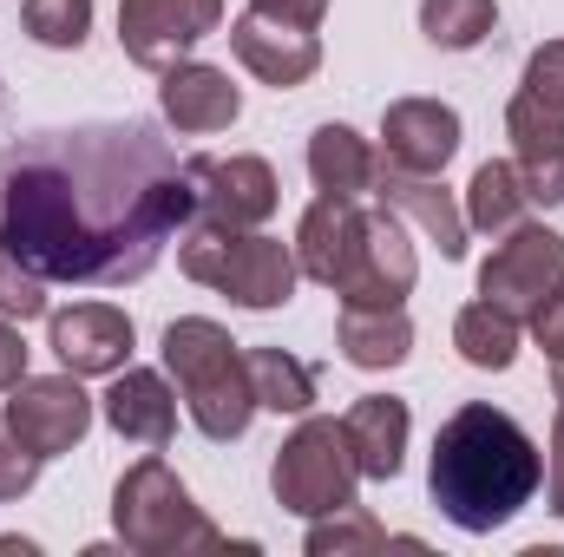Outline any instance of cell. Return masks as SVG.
Segmentation results:
<instances>
[{
	"label": "cell",
	"instance_id": "cell-21",
	"mask_svg": "<svg viewBox=\"0 0 564 557\" xmlns=\"http://www.w3.org/2000/svg\"><path fill=\"white\" fill-rule=\"evenodd\" d=\"M308 177L322 197H368L381 184V151L355 125H315L308 132Z\"/></svg>",
	"mask_w": 564,
	"mask_h": 557
},
{
	"label": "cell",
	"instance_id": "cell-32",
	"mask_svg": "<svg viewBox=\"0 0 564 557\" xmlns=\"http://www.w3.org/2000/svg\"><path fill=\"white\" fill-rule=\"evenodd\" d=\"M257 13H270V20H282V26H322V13H328V0H250Z\"/></svg>",
	"mask_w": 564,
	"mask_h": 557
},
{
	"label": "cell",
	"instance_id": "cell-24",
	"mask_svg": "<svg viewBox=\"0 0 564 557\" xmlns=\"http://www.w3.org/2000/svg\"><path fill=\"white\" fill-rule=\"evenodd\" d=\"M453 348H459L466 368L506 374V368L519 361V315H506V308H492V302L479 295V302H466V308L453 315Z\"/></svg>",
	"mask_w": 564,
	"mask_h": 557
},
{
	"label": "cell",
	"instance_id": "cell-11",
	"mask_svg": "<svg viewBox=\"0 0 564 557\" xmlns=\"http://www.w3.org/2000/svg\"><path fill=\"white\" fill-rule=\"evenodd\" d=\"M421 282V256L401 230V210H368V230H361V250L341 276V308H401Z\"/></svg>",
	"mask_w": 564,
	"mask_h": 557
},
{
	"label": "cell",
	"instance_id": "cell-23",
	"mask_svg": "<svg viewBox=\"0 0 564 557\" xmlns=\"http://www.w3.org/2000/svg\"><path fill=\"white\" fill-rule=\"evenodd\" d=\"M525 210H532V190H525L519 164L486 157V164L473 171V184H466V230H479V237H506V230L525 223Z\"/></svg>",
	"mask_w": 564,
	"mask_h": 557
},
{
	"label": "cell",
	"instance_id": "cell-18",
	"mask_svg": "<svg viewBox=\"0 0 564 557\" xmlns=\"http://www.w3.org/2000/svg\"><path fill=\"white\" fill-rule=\"evenodd\" d=\"M106 426L119 433V439H132V446H151V452H164L171 446V433H177V387L164 381V374H151V368H119L112 374V387H106Z\"/></svg>",
	"mask_w": 564,
	"mask_h": 557
},
{
	"label": "cell",
	"instance_id": "cell-20",
	"mask_svg": "<svg viewBox=\"0 0 564 557\" xmlns=\"http://www.w3.org/2000/svg\"><path fill=\"white\" fill-rule=\"evenodd\" d=\"M341 433H348V446H355L361 479H401V466H408V433H414L408 401H394V394H361V401L341 414Z\"/></svg>",
	"mask_w": 564,
	"mask_h": 557
},
{
	"label": "cell",
	"instance_id": "cell-3",
	"mask_svg": "<svg viewBox=\"0 0 564 557\" xmlns=\"http://www.w3.org/2000/svg\"><path fill=\"white\" fill-rule=\"evenodd\" d=\"M164 374L177 381V401L191 426L217 446L243 439L250 419L263 414L257 407V387H250V361H243V341L210 321V315H177L164 328Z\"/></svg>",
	"mask_w": 564,
	"mask_h": 557
},
{
	"label": "cell",
	"instance_id": "cell-36",
	"mask_svg": "<svg viewBox=\"0 0 564 557\" xmlns=\"http://www.w3.org/2000/svg\"><path fill=\"white\" fill-rule=\"evenodd\" d=\"M552 394H558V407H564V361H552Z\"/></svg>",
	"mask_w": 564,
	"mask_h": 557
},
{
	"label": "cell",
	"instance_id": "cell-16",
	"mask_svg": "<svg viewBox=\"0 0 564 557\" xmlns=\"http://www.w3.org/2000/svg\"><path fill=\"white\" fill-rule=\"evenodd\" d=\"M459 151V112L440 99H394L381 112V157L388 171H414V177H440Z\"/></svg>",
	"mask_w": 564,
	"mask_h": 557
},
{
	"label": "cell",
	"instance_id": "cell-6",
	"mask_svg": "<svg viewBox=\"0 0 564 557\" xmlns=\"http://www.w3.org/2000/svg\"><path fill=\"white\" fill-rule=\"evenodd\" d=\"M355 485H361V466H355V446H348L341 419L302 414V426L282 439L276 459H270L276 505L295 512V518H328V512L355 505Z\"/></svg>",
	"mask_w": 564,
	"mask_h": 557
},
{
	"label": "cell",
	"instance_id": "cell-10",
	"mask_svg": "<svg viewBox=\"0 0 564 557\" xmlns=\"http://www.w3.org/2000/svg\"><path fill=\"white\" fill-rule=\"evenodd\" d=\"M217 26H224V0H119V46L144 73L177 66Z\"/></svg>",
	"mask_w": 564,
	"mask_h": 557
},
{
	"label": "cell",
	"instance_id": "cell-37",
	"mask_svg": "<svg viewBox=\"0 0 564 557\" xmlns=\"http://www.w3.org/2000/svg\"><path fill=\"white\" fill-rule=\"evenodd\" d=\"M0 270H7V250H0Z\"/></svg>",
	"mask_w": 564,
	"mask_h": 557
},
{
	"label": "cell",
	"instance_id": "cell-22",
	"mask_svg": "<svg viewBox=\"0 0 564 557\" xmlns=\"http://www.w3.org/2000/svg\"><path fill=\"white\" fill-rule=\"evenodd\" d=\"M335 348H341L348 368L388 374V368H401L414 354V321H408V308H341Z\"/></svg>",
	"mask_w": 564,
	"mask_h": 557
},
{
	"label": "cell",
	"instance_id": "cell-19",
	"mask_svg": "<svg viewBox=\"0 0 564 557\" xmlns=\"http://www.w3.org/2000/svg\"><path fill=\"white\" fill-rule=\"evenodd\" d=\"M375 190H381L388 210H401V217L421 223L426 243H433L446 263L466 256V237H473V230H466V204H453V190H446L440 177H414V171H388V164H381V184H375Z\"/></svg>",
	"mask_w": 564,
	"mask_h": 557
},
{
	"label": "cell",
	"instance_id": "cell-13",
	"mask_svg": "<svg viewBox=\"0 0 564 557\" xmlns=\"http://www.w3.org/2000/svg\"><path fill=\"white\" fill-rule=\"evenodd\" d=\"M158 112H164L171 132L210 139V132H230V125L243 119V92L230 86L224 66H210V59H177V66L158 73Z\"/></svg>",
	"mask_w": 564,
	"mask_h": 557
},
{
	"label": "cell",
	"instance_id": "cell-29",
	"mask_svg": "<svg viewBox=\"0 0 564 557\" xmlns=\"http://www.w3.org/2000/svg\"><path fill=\"white\" fill-rule=\"evenodd\" d=\"M40 466H46V459H33V452L20 446V433L7 426V414H0V505L26 499V492H33V479H40Z\"/></svg>",
	"mask_w": 564,
	"mask_h": 557
},
{
	"label": "cell",
	"instance_id": "cell-33",
	"mask_svg": "<svg viewBox=\"0 0 564 557\" xmlns=\"http://www.w3.org/2000/svg\"><path fill=\"white\" fill-rule=\"evenodd\" d=\"M552 452H545V505L564 518V407H558V419H552V439H545Z\"/></svg>",
	"mask_w": 564,
	"mask_h": 557
},
{
	"label": "cell",
	"instance_id": "cell-9",
	"mask_svg": "<svg viewBox=\"0 0 564 557\" xmlns=\"http://www.w3.org/2000/svg\"><path fill=\"white\" fill-rule=\"evenodd\" d=\"M7 426L20 433V446L33 452V459H59V452H73L86 433H93V394L79 387V374H26V381H13L7 387Z\"/></svg>",
	"mask_w": 564,
	"mask_h": 557
},
{
	"label": "cell",
	"instance_id": "cell-15",
	"mask_svg": "<svg viewBox=\"0 0 564 557\" xmlns=\"http://www.w3.org/2000/svg\"><path fill=\"white\" fill-rule=\"evenodd\" d=\"M230 53L243 59V73H257V79L276 86V92L308 86V79L322 73V40H315L308 26H282V20L257 13V7L230 20Z\"/></svg>",
	"mask_w": 564,
	"mask_h": 557
},
{
	"label": "cell",
	"instance_id": "cell-30",
	"mask_svg": "<svg viewBox=\"0 0 564 557\" xmlns=\"http://www.w3.org/2000/svg\"><path fill=\"white\" fill-rule=\"evenodd\" d=\"M0 315H13V321H33V315H46V282L26 276L20 263H7V270H0Z\"/></svg>",
	"mask_w": 564,
	"mask_h": 557
},
{
	"label": "cell",
	"instance_id": "cell-2",
	"mask_svg": "<svg viewBox=\"0 0 564 557\" xmlns=\"http://www.w3.org/2000/svg\"><path fill=\"white\" fill-rule=\"evenodd\" d=\"M545 485V452L532 446V433L512 414L466 401L459 414L433 433V466H426V492L440 505L446 525L459 532H499L512 525Z\"/></svg>",
	"mask_w": 564,
	"mask_h": 557
},
{
	"label": "cell",
	"instance_id": "cell-1",
	"mask_svg": "<svg viewBox=\"0 0 564 557\" xmlns=\"http://www.w3.org/2000/svg\"><path fill=\"white\" fill-rule=\"evenodd\" d=\"M191 217V171L139 119L59 125L0 151V250L40 282H139Z\"/></svg>",
	"mask_w": 564,
	"mask_h": 557
},
{
	"label": "cell",
	"instance_id": "cell-12",
	"mask_svg": "<svg viewBox=\"0 0 564 557\" xmlns=\"http://www.w3.org/2000/svg\"><path fill=\"white\" fill-rule=\"evenodd\" d=\"M46 348L59 354L66 374L93 381V374H119L139 348V328L126 308L112 302H73V308H53L46 315Z\"/></svg>",
	"mask_w": 564,
	"mask_h": 557
},
{
	"label": "cell",
	"instance_id": "cell-31",
	"mask_svg": "<svg viewBox=\"0 0 564 557\" xmlns=\"http://www.w3.org/2000/svg\"><path fill=\"white\" fill-rule=\"evenodd\" d=\"M525 92H539L545 106L564 112V40H545V46L525 59Z\"/></svg>",
	"mask_w": 564,
	"mask_h": 557
},
{
	"label": "cell",
	"instance_id": "cell-27",
	"mask_svg": "<svg viewBox=\"0 0 564 557\" xmlns=\"http://www.w3.org/2000/svg\"><path fill=\"white\" fill-rule=\"evenodd\" d=\"M381 545H388V532H381V518L361 512V505H341V512H328V518H308V538H302L308 557H355V551H381Z\"/></svg>",
	"mask_w": 564,
	"mask_h": 557
},
{
	"label": "cell",
	"instance_id": "cell-7",
	"mask_svg": "<svg viewBox=\"0 0 564 557\" xmlns=\"http://www.w3.org/2000/svg\"><path fill=\"white\" fill-rule=\"evenodd\" d=\"M564 288V237L545 223H519L506 230V243L479 263V295L519 321H532L552 295Z\"/></svg>",
	"mask_w": 564,
	"mask_h": 557
},
{
	"label": "cell",
	"instance_id": "cell-28",
	"mask_svg": "<svg viewBox=\"0 0 564 557\" xmlns=\"http://www.w3.org/2000/svg\"><path fill=\"white\" fill-rule=\"evenodd\" d=\"M20 26H26L33 46L79 53L86 33H93V0H26V7H20Z\"/></svg>",
	"mask_w": 564,
	"mask_h": 557
},
{
	"label": "cell",
	"instance_id": "cell-35",
	"mask_svg": "<svg viewBox=\"0 0 564 557\" xmlns=\"http://www.w3.org/2000/svg\"><path fill=\"white\" fill-rule=\"evenodd\" d=\"M13 381H26V341H20V328L0 315V394H7Z\"/></svg>",
	"mask_w": 564,
	"mask_h": 557
},
{
	"label": "cell",
	"instance_id": "cell-25",
	"mask_svg": "<svg viewBox=\"0 0 564 557\" xmlns=\"http://www.w3.org/2000/svg\"><path fill=\"white\" fill-rule=\"evenodd\" d=\"M243 361H250L257 407H270V414H295V419L315 407V374H308L289 348H250Z\"/></svg>",
	"mask_w": 564,
	"mask_h": 557
},
{
	"label": "cell",
	"instance_id": "cell-17",
	"mask_svg": "<svg viewBox=\"0 0 564 557\" xmlns=\"http://www.w3.org/2000/svg\"><path fill=\"white\" fill-rule=\"evenodd\" d=\"M361 230H368L361 197H315L302 210V223H295V243H289L295 250V270L308 282H322V288H341L355 250H361Z\"/></svg>",
	"mask_w": 564,
	"mask_h": 557
},
{
	"label": "cell",
	"instance_id": "cell-26",
	"mask_svg": "<svg viewBox=\"0 0 564 557\" xmlns=\"http://www.w3.org/2000/svg\"><path fill=\"white\" fill-rule=\"evenodd\" d=\"M499 26V0H421V33L440 53H473Z\"/></svg>",
	"mask_w": 564,
	"mask_h": 557
},
{
	"label": "cell",
	"instance_id": "cell-8",
	"mask_svg": "<svg viewBox=\"0 0 564 557\" xmlns=\"http://www.w3.org/2000/svg\"><path fill=\"white\" fill-rule=\"evenodd\" d=\"M191 197H197V223L210 230H263L282 204L276 164L257 157V151H237V157H191Z\"/></svg>",
	"mask_w": 564,
	"mask_h": 557
},
{
	"label": "cell",
	"instance_id": "cell-4",
	"mask_svg": "<svg viewBox=\"0 0 564 557\" xmlns=\"http://www.w3.org/2000/svg\"><path fill=\"white\" fill-rule=\"evenodd\" d=\"M177 270L191 282H204V288H217V295H230L237 308H250V315H270L282 308L289 295H295V250L276 243V237H263V230H210V223H184V237H177Z\"/></svg>",
	"mask_w": 564,
	"mask_h": 557
},
{
	"label": "cell",
	"instance_id": "cell-34",
	"mask_svg": "<svg viewBox=\"0 0 564 557\" xmlns=\"http://www.w3.org/2000/svg\"><path fill=\"white\" fill-rule=\"evenodd\" d=\"M532 335H539V348H545L552 361H564V288L539 308V315H532Z\"/></svg>",
	"mask_w": 564,
	"mask_h": 557
},
{
	"label": "cell",
	"instance_id": "cell-5",
	"mask_svg": "<svg viewBox=\"0 0 564 557\" xmlns=\"http://www.w3.org/2000/svg\"><path fill=\"white\" fill-rule=\"evenodd\" d=\"M112 532H119L126 551H139V557L224 551V532L204 518V505L191 499V485L164 459L126 466V479L112 485Z\"/></svg>",
	"mask_w": 564,
	"mask_h": 557
},
{
	"label": "cell",
	"instance_id": "cell-14",
	"mask_svg": "<svg viewBox=\"0 0 564 557\" xmlns=\"http://www.w3.org/2000/svg\"><path fill=\"white\" fill-rule=\"evenodd\" d=\"M506 139H512V164H519L532 204L558 210L564 204V112L519 86L512 106H506Z\"/></svg>",
	"mask_w": 564,
	"mask_h": 557
}]
</instances>
